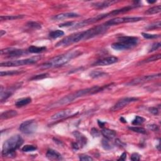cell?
<instances>
[{
  "label": "cell",
  "instance_id": "obj_1",
  "mask_svg": "<svg viewBox=\"0 0 161 161\" xmlns=\"http://www.w3.org/2000/svg\"><path fill=\"white\" fill-rule=\"evenodd\" d=\"M108 28L109 27L108 26L103 23L102 25L96 26L89 30L83 31V32L72 34V35L65 37L62 40H61L60 42L56 44V47H67L71 45V44L81 42V41L87 40L92 39L93 37L103 34L107 32Z\"/></svg>",
  "mask_w": 161,
  "mask_h": 161
},
{
  "label": "cell",
  "instance_id": "obj_2",
  "mask_svg": "<svg viewBox=\"0 0 161 161\" xmlns=\"http://www.w3.org/2000/svg\"><path fill=\"white\" fill-rule=\"evenodd\" d=\"M108 86L109 85L105 86H103V87L98 86H94L93 87L79 90L76 92H73V93H72L71 94L67 95L64 98H61L59 101H57V102L51 105L50 106V108H52L60 107V106L67 105L79 98L85 96H87L89 94H93L98 93L99 92L103 91L105 88H107Z\"/></svg>",
  "mask_w": 161,
  "mask_h": 161
},
{
  "label": "cell",
  "instance_id": "obj_3",
  "mask_svg": "<svg viewBox=\"0 0 161 161\" xmlns=\"http://www.w3.org/2000/svg\"><path fill=\"white\" fill-rule=\"evenodd\" d=\"M82 53L79 50H73L71 52H69L66 54H64L60 56H57L52 58L49 62L43 64L41 67L43 69H48V68H52L55 67H59L67 64L68 62L73 59L74 58L80 56Z\"/></svg>",
  "mask_w": 161,
  "mask_h": 161
},
{
  "label": "cell",
  "instance_id": "obj_4",
  "mask_svg": "<svg viewBox=\"0 0 161 161\" xmlns=\"http://www.w3.org/2000/svg\"><path fill=\"white\" fill-rule=\"evenodd\" d=\"M23 143V139L19 135H13L3 143L2 155L6 157H14L15 151Z\"/></svg>",
  "mask_w": 161,
  "mask_h": 161
},
{
  "label": "cell",
  "instance_id": "obj_5",
  "mask_svg": "<svg viewBox=\"0 0 161 161\" xmlns=\"http://www.w3.org/2000/svg\"><path fill=\"white\" fill-rule=\"evenodd\" d=\"M40 58L41 57L40 56H36L25 59L6 61L4 62H1V64H0V66L1 67H17L24 66V65L33 64L37 62L40 60Z\"/></svg>",
  "mask_w": 161,
  "mask_h": 161
},
{
  "label": "cell",
  "instance_id": "obj_6",
  "mask_svg": "<svg viewBox=\"0 0 161 161\" xmlns=\"http://www.w3.org/2000/svg\"><path fill=\"white\" fill-rule=\"evenodd\" d=\"M143 20L142 17H118L110 20H108L105 24L108 27L113 25H117L119 24L125 23H132V22H137L141 21Z\"/></svg>",
  "mask_w": 161,
  "mask_h": 161
},
{
  "label": "cell",
  "instance_id": "obj_7",
  "mask_svg": "<svg viewBox=\"0 0 161 161\" xmlns=\"http://www.w3.org/2000/svg\"><path fill=\"white\" fill-rule=\"evenodd\" d=\"M37 129V123L35 120H30L23 122L20 125L19 130L26 135H30L35 133Z\"/></svg>",
  "mask_w": 161,
  "mask_h": 161
},
{
  "label": "cell",
  "instance_id": "obj_8",
  "mask_svg": "<svg viewBox=\"0 0 161 161\" xmlns=\"http://www.w3.org/2000/svg\"><path fill=\"white\" fill-rule=\"evenodd\" d=\"M138 100V98L133 97H126L122 98L120 100L116 103L111 108V111H118L119 109H121L127 106L128 104L131 103L132 102H135Z\"/></svg>",
  "mask_w": 161,
  "mask_h": 161
},
{
  "label": "cell",
  "instance_id": "obj_9",
  "mask_svg": "<svg viewBox=\"0 0 161 161\" xmlns=\"http://www.w3.org/2000/svg\"><path fill=\"white\" fill-rule=\"evenodd\" d=\"M23 54H25L24 50L15 49V48H7V49H2L1 50V54L2 56H5L8 58L18 57L23 56Z\"/></svg>",
  "mask_w": 161,
  "mask_h": 161
},
{
  "label": "cell",
  "instance_id": "obj_10",
  "mask_svg": "<svg viewBox=\"0 0 161 161\" xmlns=\"http://www.w3.org/2000/svg\"><path fill=\"white\" fill-rule=\"evenodd\" d=\"M160 76V74H155V75H148V76H141L135 79H133L132 81H130V82H128V83H126V85L127 86H135V85H138L140 84H142L146 83V82L152 80L154 79L157 78V77H159Z\"/></svg>",
  "mask_w": 161,
  "mask_h": 161
},
{
  "label": "cell",
  "instance_id": "obj_11",
  "mask_svg": "<svg viewBox=\"0 0 161 161\" xmlns=\"http://www.w3.org/2000/svg\"><path fill=\"white\" fill-rule=\"evenodd\" d=\"M77 113H77L74 112L73 109H67L56 113V114H54L51 116V119H52V120H61L63 118L69 117V116L75 115Z\"/></svg>",
  "mask_w": 161,
  "mask_h": 161
},
{
  "label": "cell",
  "instance_id": "obj_12",
  "mask_svg": "<svg viewBox=\"0 0 161 161\" xmlns=\"http://www.w3.org/2000/svg\"><path fill=\"white\" fill-rule=\"evenodd\" d=\"M17 88H18L17 85H15V86H12L6 89L3 88V87L1 86V90H0V100H1V102L5 101L6 100H8Z\"/></svg>",
  "mask_w": 161,
  "mask_h": 161
},
{
  "label": "cell",
  "instance_id": "obj_13",
  "mask_svg": "<svg viewBox=\"0 0 161 161\" xmlns=\"http://www.w3.org/2000/svg\"><path fill=\"white\" fill-rule=\"evenodd\" d=\"M119 42H120L123 43L125 44L129 47H130V49L133 48L137 46V44L138 43L139 39L137 37H128V36H123L120 37L118 39Z\"/></svg>",
  "mask_w": 161,
  "mask_h": 161
},
{
  "label": "cell",
  "instance_id": "obj_14",
  "mask_svg": "<svg viewBox=\"0 0 161 161\" xmlns=\"http://www.w3.org/2000/svg\"><path fill=\"white\" fill-rule=\"evenodd\" d=\"M118 60V59L116 57H114V56L107 57L104 58V59L95 62L93 64V66H108V65H111L117 62Z\"/></svg>",
  "mask_w": 161,
  "mask_h": 161
},
{
  "label": "cell",
  "instance_id": "obj_15",
  "mask_svg": "<svg viewBox=\"0 0 161 161\" xmlns=\"http://www.w3.org/2000/svg\"><path fill=\"white\" fill-rule=\"evenodd\" d=\"M46 157L49 160H62V156L60 154L57 152L56 150L53 149H49L46 153Z\"/></svg>",
  "mask_w": 161,
  "mask_h": 161
},
{
  "label": "cell",
  "instance_id": "obj_16",
  "mask_svg": "<svg viewBox=\"0 0 161 161\" xmlns=\"http://www.w3.org/2000/svg\"><path fill=\"white\" fill-rule=\"evenodd\" d=\"M79 16V15L75 13H64L54 16L53 17V19L55 20H62L67 18H76V17Z\"/></svg>",
  "mask_w": 161,
  "mask_h": 161
},
{
  "label": "cell",
  "instance_id": "obj_17",
  "mask_svg": "<svg viewBox=\"0 0 161 161\" xmlns=\"http://www.w3.org/2000/svg\"><path fill=\"white\" fill-rule=\"evenodd\" d=\"M101 134L103 135L106 139L111 140L114 139L116 135V133L113 130H110L108 128H104L101 130Z\"/></svg>",
  "mask_w": 161,
  "mask_h": 161
},
{
  "label": "cell",
  "instance_id": "obj_18",
  "mask_svg": "<svg viewBox=\"0 0 161 161\" xmlns=\"http://www.w3.org/2000/svg\"><path fill=\"white\" fill-rule=\"evenodd\" d=\"M73 134L74 135L75 137H76L77 139V143H79V144L80 145V146L81 147H83L84 146V145L86 144V143H87V139L83 135H82L81 133H79V132H74L73 133Z\"/></svg>",
  "mask_w": 161,
  "mask_h": 161
},
{
  "label": "cell",
  "instance_id": "obj_19",
  "mask_svg": "<svg viewBox=\"0 0 161 161\" xmlns=\"http://www.w3.org/2000/svg\"><path fill=\"white\" fill-rule=\"evenodd\" d=\"M116 3V1H102V2L96 3H94V4H93V6L96 8L103 9V8H107V7H108V6H109L112 4H113V3Z\"/></svg>",
  "mask_w": 161,
  "mask_h": 161
},
{
  "label": "cell",
  "instance_id": "obj_20",
  "mask_svg": "<svg viewBox=\"0 0 161 161\" xmlns=\"http://www.w3.org/2000/svg\"><path fill=\"white\" fill-rule=\"evenodd\" d=\"M17 115H18V113H17L15 110H8L6 111L5 112H3V113L1 115V120H6L9 118H12L15 117Z\"/></svg>",
  "mask_w": 161,
  "mask_h": 161
},
{
  "label": "cell",
  "instance_id": "obj_21",
  "mask_svg": "<svg viewBox=\"0 0 161 161\" xmlns=\"http://www.w3.org/2000/svg\"><path fill=\"white\" fill-rule=\"evenodd\" d=\"M111 47L116 50H125L130 49V47H129L128 46L125 45L124 43L119 42V41L117 42L113 43L111 45Z\"/></svg>",
  "mask_w": 161,
  "mask_h": 161
},
{
  "label": "cell",
  "instance_id": "obj_22",
  "mask_svg": "<svg viewBox=\"0 0 161 161\" xmlns=\"http://www.w3.org/2000/svg\"><path fill=\"white\" fill-rule=\"evenodd\" d=\"M31 101H32V98H22L20 100H17L15 103V106L18 108H21L23 107H25V106L29 105Z\"/></svg>",
  "mask_w": 161,
  "mask_h": 161
},
{
  "label": "cell",
  "instance_id": "obj_23",
  "mask_svg": "<svg viewBox=\"0 0 161 161\" xmlns=\"http://www.w3.org/2000/svg\"><path fill=\"white\" fill-rule=\"evenodd\" d=\"M108 74L105 72L100 71H93L90 73V76L93 79H98L101 77H104L108 76Z\"/></svg>",
  "mask_w": 161,
  "mask_h": 161
},
{
  "label": "cell",
  "instance_id": "obj_24",
  "mask_svg": "<svg viewBox=\"0 0 161 161\" xmlns=\"http://www.w3.org/2000/svg\"><path fill=\"white\" fill-rule=\"evenodd\" d=\"M47 49V48L46 47H36V46H30L28 51L30 53H32V54H39V53H41L45 51Z\"/></svg>",
  "mask_w": 161,
  "mask_h": 161
},
{
  "label": "cell",
  "instance_id": "obj_25",
  "mask_svg": "<svg viewBox=\"0 0 161 161\" xmlns=\"http://www.w3.org/2000/svg\"><path fill=\"white\" fill-rule=\"evenodd\" d=\"M64 35V32L63 31L60 30H56L54 31H52L49 33V37L51 39H57L59 38V37L63 36Z\"/></svg>",
  "mask_w": 161,
  "mask_h": 161
},
{
  "label": "cell",
  "instance_id": "obj_26",
  "mask_svg": "<svg viewBox=\"0 0 161 161\" xmlns=\"http://www.w3.org/2000/svg\"><path fill=\"white\" fill-rule=\"evenodd\" d=\"M160 11H161V6L158 5L156 6H154V7H152L149 8V10H147L145 12V13L147 15H154V14H156V13H160Z\"/></svg>",
  "mask_w": 161,
  "mask_h": 161
},
{
  "label": "cell",
  "instance_id": "obj_27",
  "mask_svg": "<svg viewBox=\"0 0 161 161\" xmlns=\"http://www.w3.org/2000/svg\"><path fill=\"white\" fill-rule=\"evenodd\" d=\"M24 15H8V16H1L0 20L1 21H5V20H13L22 18Z\"/></svg>",
  "mask_w": 161,
  "mask_h": 161
},
{
  "label": "cell",
  "instance_id": "obj_28",
  "mask_svg": "<svg viewBox=\"0 0 161 161\" xmlns=\"http://www.w3.org/2000/svg\"><path fill=\"white\" fill-rule=\"evenodd\" d=\"M23 73V71H1V76H13V75H17L19 74H21Z\"/></svg>",
  "mask_w": 161,
  "mask_h": 161
},
{
  "label": "cell",
  "instance_id": "obj_29",
  "mask_svg": "<svg viewBox=\"0 0 161 161\" xmlns=\"http://www.w3.org/2000/svg\"><path fill=\"white\" fill-rule=\"evenodd\" d=\"M161 57V55L160 54H157V55H154V56H152L151 57H150L149 58H147V59L143 60L142 62V63H149V62H154L156 61L157 60H159Z\"/></svg>",
  "mask_w": 161,
  "mask_h": 161
},
{
  "label": "cell",
  "instance_id": "obj_30",
  "mask_svg": "<svg viewBox=\"0 0 161 161\" xmlns=\"http://www.w3.org/2000/svg\"><path fill=\"white\" fill-rule=\"evenodd\" d=\"M145 121V119L144 118L142 117V116H136L135 118L133 120L132 122V125H141Z\"/></svg>",
  "mask_w": 161,
  "mask_h": 161
},
{
  "label": "cell",
  "instance_id": "obj_31",
  "mask_svg": "<svg viewBox=\"0 0 161 161\" xmlns=\"http://www.w3.org/2000/svg\"><path fill=\"white\" fill-rule=\"evenodd\" d=\"M128 129L134 132L142 133V134H145V133H146L145 129L142 127H137V126H129Z\"/></svg>",
  "mask_w": 161,
  "mask_h": 161
},
{
  "label": "cell",
  "instance_id": "obj_32",
  "mask_svg": "<svg viewBox=\"0 0 161 161\" xmlns=\"http://www.w3.org/2000/svg\"><path fill=\"white\" fill-rule=\"evenodd\" d=\"M37 149V147L35 145H25V146L23 147V148L22 149V151L25 152H33L35 151Z\"/></svg>",
  "mask_w": 161,
  "mask_h": 161
},
{
  "label": "cell",
  "instance_id": "obj_33",
  "mask_svg": "<svg viewBox=\"0 0 161 161\" xmlns=\"http://www.w3.org/2000/svg\"><path fill=\"white\" fill-rule=\"evenodd\" d=\"M26 25L31 29L35 30H39L42 28V26H41L40 24L35 22H29L27 23Z\"/></svg>",
  "mask_w": 161,
  "mask_h": 161
},
{
  "label": "cell",
  "instance_id": "obj_34",
  "mask_svg": "<svg viewBox=\"0 0 161 161\" xmlns=\"http://www.w3.org/2000/svg\"><path fill=\"white\" fill-rule=\"evenodd\" d=\"M102 145L103 147L106 150H110L113 148V145L111 144L109 141V139H105L102 140Z\"/></svg>",
  "mask_w": 161,
  "mask_h": 161
},
{
  "label": "cell",
  "instance_id": "obj_35",
  "mask_svg": "<svg viewBox=\"0 0 161 161\" xmlns=\"http://www.w3.org/2000/svg\"><path fill=\"white\" fill-rule=\"evenodd\" d=\"M48 76H49V74L43 73V74H39V75H36V76H34L32 78H30V80H31V81L34 80V81H35V80L42 79L46 78Z\"/></svg>",
  "mask_w": 161,
  "mask_h": 161
},
{
  "label": "cell",
  "instance_id": "obj_36",
  "mask_svg": "<svg viewBox=\"0 0 161 161\" xmlns=\"http://www.w3.org/2000/svg\"><path fill=\"white\" fill-rule=\"evenodd\" d=\"M142 36L147 39H157L160 37L159 35H156V34H149L147 33H142Z\"/></svg>",
  "mask_w": 161,
  "mask_h": 161
},
{
  "label": "cell",
  "instance_id": "obj_37",
  "mask_svg": "<svg viewBox=\"0 0 161 161\" xmlns=\"http://www.w3.org/2000/svg\"><path fill=\"white\" fill-rule=\"evenodd\" d=\"M160 26H161V24H160V22L159 21L157 22L156 23H154L151 25H149L147 27V29H149V30H152V29H159L160 28Z\"/></svg>",
  "mask_w": 161,
  "mask_h": 161
},
{
  "label": "cell",
  "instance_id": "obj_38",
  "mask_svg": "<svg viewBox=\"0 0 161 161\" xmlns=\"http://www.w3.org/2000/svg\"><path fill=\"white\" fill-rule=\"evenodd\" d=\"M160 46H161V44H160V42L154 43L153 45L152 46L151 48H150V50H149V52H154V51H156L157 49H159V48L160 47Z\"/></svg>",
  "mask_w": 161,
  "mask_h": 161
},
{
  "label": "cell",
  "instance_id": "obj_39",
  "mask_svg": "<svg viewBox=\"0 0 161 161\" xmlns=\"http://www.w3.org/2000/svg\"><path fill=\"white\" fill-rule=\"evenodd\" d=\"M79 160L83 161H91L93 160V159H92L91 156H89L87 155H83L79 157Z\"/></svg>",
  "mask_w": 161,
  "mask_h": 161
},
{
  "label": "cell",
  "instance_id": "obj_40",
  "mask_svg": "<svg viewBox=\"0 0 161 161\" xmlns=\"http://www.w3.org/2000/svg\"><path fill=\"white\" fill-rule=\"evenodd\" d=\"M149 111L150 113H151L152 114L156 115L159 113V109L156 107H150L149 108Z\"/></svg>",
  "mask_w": 161,
  "mask_h": 161
},
{
  "label": "cell",
  "instance_id": "obj_41",
  "mask_svg": "<svg viewBox=\"0 0 161 161\" xmlns=\"http://www.w3.org/2000/svg\"><path fill=\"white\" fill-rule=\"evenodd\" d=\"M140 158V156L137 153H134L131 156V160L133 161H137L139 160Z\"/></svg>",
  "mask_w": 161,
  "mask_h": 161
},
{
  "label": "cell",
  "instance_id": "obj_42",
  "mask_svg": "<svg viewBox=\"0 0 161 161\" xmlns=\"http://www.w3.org/2000/svg\"><path fill=\"white\" fill-rule=\"evenodd\" d=\"M74 23L73 22H68L66 23H64L62 24H60L59 26L60 27H67V26H73L74 24Z\"/></svg>",
  "mask_w": 161,
  "mask_h": 161
},
{
  "label": "cell",
  "instance_id": "obj_43",
  "mask_svg": "<svg viewBox=\"0 0 161 161\" xmlns=\"http://www.w3.org/2000/svg\"><path fill=\"white\" fill-rule=\"evenodd\" d=\"M91 133L93 137H99V135H100V132L96 128H92L91 131Z\"/></svg>",
  "mask_w": 161,
  "mask_h": 161
},
{
  "label": "cell",
  "instance_id": "obj_44",
  "mask_svg": "<svg viewBox=\"0 0 161 161\" xmlns=\"http://www.w3.org/2000/svg\"><path fill=\"white\" fill-rule=\"evenodd\" d=\"M148 128L153 131H157L158 130V126L155 124L152 125H148Z\"/></svg>",
  "mask_w": 161,
  "mask_h": 161
},
{
  "label": "cell",
  "instance_id": "obj_45",
  "mask_svg": "<svg viewBox=\"0 0 161 161\" xmlns=\"http://www.w3.org/2000/svg\"><path fill=\"white\" fill-rule=\"evenodd\" d=\"M115 143L116 145H117L119 147H125L126 145H125V143H124L123 142H122L120 140H119V139H116L115 140Z\"/></svg>",
  "mask_w": 161,
  "mask_h": 161
},
{
  "label": "cell",
  "instance_id": "obj_46",
  "mask_svg": "<svg viewBox=\"0 0 161 161\" xmlns=\"http://www.w3.org/2000/svg\"><path fill=\"white\" fill-rule=\"evenodd\" d=\"M126 154L125 152L124 153H123L122 154V155L120 156V157L118 159V160H125V159H126Z\"/></svg>",
  "mask_w": 161,
  "mask_h": 161
},
{
  "label": "cell",
  "instance_id": "obj_47",
  "mask_svg": "<svg viewBox=\"0 0 161 161\" xmlns=\"http://www.w3.org/2000/svg\"><path fill=\"white\" fill-rule=\"evenodd\" d=\"M98 124H99V125H100V126H101V127H103V126H104V125H105V122L104 123H103L102 122H101V121H100V120H98Z\"/></svg>",
  "mask_w": 161,
  "mask_h": 161
},
{
  "label": "cell",
  "instance_id": "obj_48",
  "mask_svg": "<svg viewBox=\"0 0 161 161\" xmlns=\"http://www.w3.org/2000/svg\"><path fill=\"white\" fill-rule=\"evenodd\" d=\"M0 32H1V34H0V35H1V37H2L4 34L6 33V32L5 31H3V30H1L0 31Z\"/></svg>",
  "mask_w": 161,
  "mask_h": 161
},
{
  "label": "cell",
  "instance_id": "obj_49",
  "mask_svg": "<svg viewBox=\"0 0 161 161\" xmlns=\"http://www.w3.org/2000/svg\"><path fill=\"white\" fill-rule=\"evenodd\" d=\"M120 121L121 122H124V123H126V121L123 118V117H122L121 118H120Z\"/></svg>",
  "mask_w": 161,
  "mask_h": 161
}]
</instances>
